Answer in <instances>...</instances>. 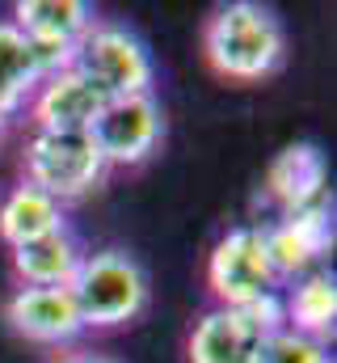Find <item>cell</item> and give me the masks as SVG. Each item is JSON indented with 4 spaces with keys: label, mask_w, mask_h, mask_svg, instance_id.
<instances>
[{
    "label": "cell",
    "mask_w": 337,
    "mask_h": 363,
    "mask_svg": "<svg viewBox=\"0 0 337 363\" xmlns=\"http://www.w3.org/2000/svg\"><path fill=\"white\" fill-rule=\"evenodd\" d=\"M207 287H211L215 304H224V308H249V304L274 300L282 291V279L270 262L261 224H241L215 241V250L207 258Z\"/></svg>",
    "instance_id": "3957f363"
},
{
    "label": "cell",
    "mask_w": 337,
    "mask_h": 363,
    "mask_svg": "<svg viewBox=\"0 0 337 363\" xmlns=\"http://www.w3.org/2000/svg\"><path fill=\"white\" fill-rule=\"evenodd\" d=\"M93 148L101 152L105 169L110 165H139L156 152L161 144V106L152 93L139 97H110L101 114L88 127Z\"/></svg>",
    "instance_id": "52a82bcc"
},
{
    "label": "cell",
    "mask_w": 337,
    "mask_h": 363,
    "mask_svg": "<svg viewBox=\"0 0 337 363\" xmlns=\"http://www.w3.org/2000/svg\"><path fill=\"white\" fill-rule=\"evenodd\" d=\"M4 321L13 325V334L42 347H68L84 334L68 287H17L4 304Z\"/></svg>",
    "instance_id": "30bf717a"
},
{
    "label": "cell",
    "mask_w": 337,
    "mask_h": 363,
    "mask_svg": "<svg viewBox=\"0 0 337 363\" xmlns=\"http://www.w3.org/2000/svg\"><path fill=\"white\" fill-rule=\"evenodd\" d=\"M84 330H118L148 308V274L122 250L84 254L68 283Z\"/></svg>",
    "instance_id": "7a4b0ae2"
},
{
    "label": "cell",
    "mask_w": 337,
    "mask_h": 363,
    "mask_svg": "<svg viewBox=\"0 0 337 363\" xmlns=\"http://www.w3.org/2000/svg\"><path fill=\"white\" fill-rule=\"evenodd\" d=\"M257 363H333V355H329V342H316L308 334H295V330L278 325V330L265 334Z\"/></svg>",
    "instance_id": "e0dca14e"
},
{
    "label": "cell",
    "mask_w": 337,
    "mask_h": 363,
    "mask_svg": "<svg viewBox=\"0 0 337 363\" xmlns=\"http://www.w3.org/2000/svg\"><path fill=\"white\" fill-rule=\"evenodd\" d=\"M13 26L59 68L72 60L76 43L93 26V9L84 0H17L13 4Z\"/></svg>",
    "instance_id": "8fae6325"
},
{
    "label": "cell",
    "mask_w": 337,
    "mask_h": 363,
    "mask_svg": "<svg viewBox=\"0 0 337 363\" xmlns=\"http://www.w3.org/2000/svg\"><path fill=\"white\" fill-rule=\"evenodd\" d=\"M105 178V161L93 148L88 131H34L25 144V182L51 194L55 203H72Z\"/></svg>",
    "instance_id": "5b68a950"
},
{
    "label": "cell",
    "mask_w": 337,
    "mask_h": 363,
    "mask_svg": "<svg viewBox=\"0 0 337 363\" xmlns=\"http://www.w3.org/2000/svg\"><path fill=\"white\" fill-rule=\"evenodd\" d=\"M55 363H114V359H101V355H64Z\"/></svg>",
    "instance_id": "ac0fdd59"
},
{
    "label": "cell",
    "mask_w": 337,
    "mask_h": 363,
    "mask_svg": "<svg viewBox=\"0 0 337 363\" xmlns=\"http://www.w3.org/2000/svg\"><path fill=\"white\" fill-rule=\"evenodd\" d=\"M202 55L228 81H241V85L265 81L282 68V55H287L282 21L274 9L253 0L219 4L202 26Z\"/></svg>",
    "instance_id": "6da1fadb"
},
{
    "label": "cell",
    "mask_w": 337,
    "mask_h": 363,
    "mask_svg": "<svg viewBox=\"0 0 337 363\" xmlns=\"http://www.w3.org/2000/svg\"><path fill=\"white\" fill-rule=\"evenodd\" d=\"M265 245H270V262H274V271H278L282 283L316 271V262L333 245V211H329V199L278 216V224L265 228Z\"/></svg>",
    "instance_id": "ba28073f"
},
{
    "label": "cell",
    "mask_w": 337,
    "mask_h": 363,
    "mask_svg": "<svg viewBox=\"0 0 337 363\" xmlns=\"http://www.w3.org/2000/svg\"><path fill=\"white\" fill-rule=\"evenodd\" d=\"M282 304V325L295 334H308L316 342L333 338V321H337V283L329 271H308L291 283H282L278 291Z\"/></svg>",
    "instance_id": "4fadbf2b"
},
{
    "label": "cell",
    "mask_w": 337,
    "mask_h": 363,
    "mask_svg": "<svg viewBox=\"0 0 337 363\" xmlns=\"http://www.w3.org/2000/svg\"><path fill=\"white\" fill-rule=\"evenodd\" d=\"M105 101L110 97L84 72H76L72 64H59L30 93V114H34L38 131H88Z\"/></svg>",
    "instance_id": "9c48e42d"
},
{
    "label": "cell",
    "mask_w": 337,
    "mask_h": 363,
    "mask_svg": "<svg viewBox=\"0 0 337 363\" xmlns=\"http://www.w3.org/2000/svg\"><path fill=\"white\" fill-rule=\"evenodd\" d=\"M47 72H55V64L13 21H0V114L8 118L21 101H30Z\"/></svg>",
    "instance_id": "5bb4252c"
},
{
    "label": "cell",
    "mask_w": 337,
    "mask_h": 363,
    "mask_svg": "<svg viewBox=\"0 0 337 363\" xmlns=\"http://www.w3.org/2000/svg\"><path fill=\"white\" fill-rule=\"evenodd\" d=\"M81 258H84L81 241L68 228H59L51 237L17 245L13 250V271L21 279V287H68L76 267H81Z\"/></svg>",
    "instance_id": "9a60e30c"
},
{
    "label": "cell",
    "mask_w": 337,
    "mask_h": 363,
    "mask_svg": "<svg viewBox=\"0 0 337 363\" xmlns=\"http://www.w3.org/2000/svg\"><path fill=\"white\" fill-rule=\"evenodd\" d=\"M59 228H68L64 224V203H55L38 186L21 182V186H13L4 194V203H0V237L8 241V250H17L25 241H38V237H51Z\"/></svg>",
    "instance_id": "2e32d148"
},
{
    "label": "cell",
    "mask_w": 337,
    "mask_h": 363,
    "mask_svg": "<svg viewBox=\"0 0 337 363\" xmlns=\"http://www.w3.org/2000/svg\"><path fill=\"white\" fill-rule=\"evenodd\" d=\"M0 131H4V114H0Z\"/></svg>",
    "instance_id": "d6986e66"
},
{
    "label": "cell",
    "mask_w": 337,
    "mask_h": 363,
    "mask_svg": "<svg viewBox=\"0 0 337 363\" xmlns=\"http://www.w3.org/2000/svg\"><path fill=\"white\" fill-rule=\"evenodd\" d=\"M265 199L287 216L299 207H312L325 199V157L316 144H291L270 161Z\"/></svg>",
    "instance_id": "7c38bea8"
},
{
    "label": "cell",
    "mask_w": 337,
    "mask_h": 363,
    "mask_svg": "<svg viewBox=\"0 0 337 363\" xmlns=\"http://www.w3.org/2000/svg\"><path fill=\"white\" fill-rule=\"evenodd\" d=\"M278 325H282L278 296L249 304V308L215 304L211 313H202L194 321V330L185 338V355H190V363H257L265 334Z\"/></svg>",
    "instance_id": "8992f818"
},
{
    "label": "cell",
    "mask_w": 337,
    "mask_h": 363,
    "mask_svg": "<svg viewBox=\"0 0 337 363\" xmlns=\"http://www.w3.org/2000/svg\"><path fill=\"white\" fill-rule=\"evenodd\" d=\"M68 64L76 72H84L105 97L152 93V77H156L152 55L139 43V34H131L127 26H114V21H93Z\"/></svg>",
    "instance_id": "277c9868"
}]
</instances>
